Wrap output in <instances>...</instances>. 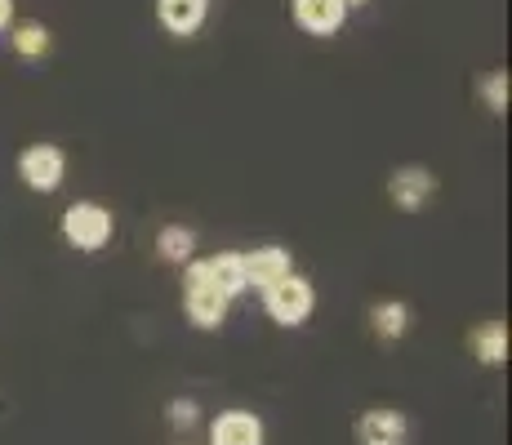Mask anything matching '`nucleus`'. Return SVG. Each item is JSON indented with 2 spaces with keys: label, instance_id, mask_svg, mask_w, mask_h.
Wrapping results in <instances>:
<instances>
[{
  "label": "nucleus",
  "instance_id": "obj_1",
  "mask_svg": "<svg viewBox=\"0 0 512 445\" xmlns=\"http://www.w3.org/2000/svg\"><path fill=\"white\" fill-rule=\"evenodd\" d=\"M183 308H187V321L196 325V330H219L223 321H228V294L214 290L210 272H205V259H187L183 263Z\"/></svg>",
  "mask_w": 512,
  "mask_h": 445
},
{
  "label": "nucleus",
  "instance_id": "obj_2",
  "mask_svg": "<svg viewBox=\"0 0 512 445\" xmlns=\"http://www.w3.org/2000/svg\"><path fill=\"white\" fill-rule=\"evenodd\" d=\"M112 232H116V219L107 205L98 201H72L63 210V241L81 254H98L112 245Z\"/></svg>",
  "mask_w": 512,
  "mask_h": 445
},
{
  "label": "nucleus",
  "instance_id": "obj_3",
  "mask_svg": "<svg viewBox=\"0 0 512 445\" xmlns=\"http://www.w3.org/2000/svg\"><path fill=\"white\" fill-rule=\"evenodd\" d=\"M312 308H317V290H312V281L299 272L281 276L277 285L263 290V312H268L277 325H285V330H299V325L312 316Z\"/></svg>",
  "mask_w": 512,
  "mask_h": 445
},
{
  "label": "nucleus",
  "instance_id": "obj_4",
  "mask_svg": "<svg viewBox=\"0 0 512 445\" xmlns=\"http://www.w3.org/2000/svg\"><path fill=\"white\" fill-rule=\"evenodd\" d=\"M18 178L27 192H58L67 183V152L58 143H32L18 152Z\"/></svg>",
  "mask_w": 512,
  "mask_h": 445
},
{
  "label": "nucleus",
  "instance_id": "obj_5",
  "mask_svg": "<svg viewBox=\"0 0 512 445\" xmlns=\"http://www.w3.org/2000/svg\"><path fill=\"white\" fill-rule=\"evenodd\" d=\"M294 23L303 27L308 36H339L343 23H348V5L343 0H290Z\"/></svg>",
  "mask_w": 512,
  "mask_h": 445
},
{
  "label": "nucleus",
  "instance_id": "obj_6",
  "mask_svg": "<svg viewBox=\"0 0 512 445\" xmlns=\"http://www.w3.org/2000/svg\"><path fill=\"white\" fill-rule=\"evenodd\" d=\"M432 192H437V174L423 170V165H401V170H392V178H388V196L397 201V210H406V214L423 210V201H428Z\"/></svg>",
  "mask_w": 512,
  "mask_h": 445
},
{
  "label": "nucleus",
  "instance_id": "obj_7",
  "mask_svg": "<svg viewBox=\"0 0 512 445\" xmlns=\"http://www.w3.org/2000/svg\"><path fill=\"white\" fill-rule=\"evenodd\" d=\"M241 263H245V285H250V290H259V294L268 290V285H277L281 276L294 272L290 250H281V245H259V250L241 254Z\"/></svg>",
  "mask_w": 512,
  "mask_h": 445
},
{
  "label": "nucleus",
  "instance_id": "obj_8",
  "mask_svg": "<svg viewBox=\"0 0 512 445\" xmlns=\"http://www.w3.org/2000/svg\"><path fill=\"white\" fill-rule=\"evenodd\" d=\"M357 441L361 445H406L410 441V419L401 410H388V405L366 410L357 419Z\"/></svg>",
  "mask_w": 512,
  "mask_h": 445
},
{
  "label": "nucleus",
  "instance_id": "obj_9",
  "mask_svg": "<svg viewBox=\"0 0 512 445\" xmlns=\"http://www.w3.org/2000/svg\"><path fill=\"white\" fill-rule=\"evenodd\" d=\"M263 441H268L263 419L250 410H223L210 423V445H263Z\"/></svg>",
  "mask_w": 512,
  "mask_h": 445
},
{
  "label": "nucleus",
  "instance_id": "obj_10",
  "mask_svg": "<svg viewBox=\"0 0 512 445\" xmlns=\"http://www.w3.org/2000/svg\"><path fill=\"white\" fill-rule=\"evenodd\" d=\"M210 0H156V18L170 36H196L205 27Z\"/></svg>",
  "mask_w": 512,
  "mask_h": 445
},
{
  "label": "nucleus",
  "instance_id": "obj_11",
  "mask_svg": "<svg viewBox=\"0 0 512 445\" xmlns=\"http://www.w3.org/2000/svg\"><path fill=\"white\" fill-rule=\"evenodd\" d=\"M205 272H210L214 290L228 294V299H236V294L250 290V285H245V263H241V254H214V259H205Z\"/></svg>",
  "mask_w": 512,
  "mask_h": 445
},
{
  "label": "nucleus",
  "instance_id": "obj_12",
  "mask_svg": "<svg viewBox=\"0 0 512 445\" xmlns=\"http://www.w3.org/2000/svg\"><path fill=\"white\" fill-rule=\"evenodd\" d=\"M472 352L481 365H504L508 361V325L504 321H486L472 330Z\"/></svg>",
  "mask_w": 512,
  "mask_h": 445
},
{
  "label": "nucleus",
  "instance_id": "obj_13",
  "mask_svg": "<svg viewBox=\"0 0 512 445\" xmlns=\"http://www.w3.org/2000/svg\"><path fill=\"white\" fill-rule=\"evenodd\" d=\"M370 330L379 334V339H401V334L410 330V308L401 299H383L370 308Z\"/></svg>",
  "mask_w": 512,
  "mask_h": 445
},
{
  "label": "nucleus",
  "instance_id": "obj_14",
  "mask_svg": "<svg viewBox=\"0 0 512 445\" xmlns=\"http://www.w3.org/2000/svg\"><path fill=\"white\" fill-rule=\"evenodd\" d=\"M156 254H161L165 263H187L196 254V232L192 227H183V223H170V227H161L156 232Z\"/></svg>",
  "mask_w": 512,
  "mask_h": 445
},
{
  "label": "nucleus",
  "instance_id": "obj_15",
  "mask_svg": "<svg viewBox=\"0 0 512 445\" xmlns=\"http://www.w3.org/2000/svg\"><path fill=\"white\" fill-rule=\"evenodd\" d=\"M9 45H14L18 58H45L54 41H49V27L45 23H32V18H27V23L9 27Z\"/></svg>",
  "mask_w": 512,
  "mask_h": 445
},
{
  "label": "nucleus",
  "instance_id": "obj_16",
  "mask_svg": "<svg viewBox=\"0 0 512 445\" xmlns=\"http://www.w3.org/2000/svg\"><path fill=\"white\" fill-rule=\"evenodd\" d=\"M481 103H486L495 116L508 112V72H490L486 81H481Z\"/></svg>",
  "mask_w": 512,
  "mask_h": 445
},
{
  "label": "nucleus",
  "instance_id": "obj_17",
  "mask_svg": "<svg viewBox=\"0 0 512 445\" xmlns=\"http://www.w3.org/2000/svg\"><path fill=\"white\" fill-rule=\"evenodd\" d=\"M170 428H179V432H187V428H196V419H201V410H196V401H170Z\"/></svg>",
  "mask_w": 512,
  "mask_h": 445
},
{
  "label": "nucleus",
  "instance_id": "obj_18",
  "mask_svg": "<svg viewBox=\"0 0 512 445\" xmlns=\"http://www.w3.org/2000/svg\"><path fill=\"white\" fill-rule=\"evenodd\" d=\"M14 27V0H0V36Z\"/></svg>",
  "mask_w": 512,
  "mask_h": 445
},
{
  "label": "nucleus",
  "instance_id": "obj_19",
  "mask_svg": "<svg viewBox=\"0 0 512 445\" xmlns=\"http://www.w3.org/2000/svg\"><path fill=\"white\" fill-rule=\"evenodd\" d=\"M343 5H348V9H352V5H366V0H343Z\"/></svg>",
  "mask_w": 512,
  "mask_h": 445
}]
</instances>
